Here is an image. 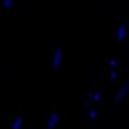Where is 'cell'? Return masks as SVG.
Instances as JSON below:
<instances>
[{
	"label": "cell",
	"mask_w": 129,
	"mask_h": 129,
	"mask_svg": "<svg viewBox=\"0 0 129 129\" xmlns=\"http://www.w3.org/2000/svg\"><path fill=\"white\" fill-rule=\"evenodd\" d=\"M58 119H60L58 114H57V112H53V114H51L48 118H47L46 129H54L55 126H57V123H58Z\"/></svg>",
	"instance_id": "cell-1"
},
{
	"label": "cell",
	"mask_w": 129,
	"mask_h": 129,
	"mask_svg": "<svg viewBox=\"0 0 129 129\" xmlns=\"http://www.w3.org/2000/svg\"><path fill=\"white\" fill-rule=\"evenodd\" d=\"M128 91H129V82H125L121 88H119V91H118L116 96H115V102H116V104L121 102L122 99H123V96L128 94Z\"/></svg>",
	"instance_id": "cell-2"
},
{
	"label": "cell",
	"mask_w": 129,
	"mask_h": 129,
	"mask_svg": "<svg viewBox=\"0 0 129 129\" xmlns=\"http://www.w3.org/2000/svg\"><path fill=\"white\" fill-rule=\"evenodd\" d=\"M61 60H62V51H61V48H57L55 53H54V55H53V68L54 70H57L60 67Z\"/></svg>",
	"instance_id": "cell-3"
},
{
	"label": "cell",
	"mask_w": 129,
	"mask_h": 129,
	"mask_svg": "<svg viewBox=\"0 0 129 129\" xmlns=\"http://www.w3.org/2000/svg\"><path fill=\"white\" fill-rule=\"evenodd\" d=\"M116 38H118V41H123L126 38V24H119V26H118Z\"/></svg>",
	"instance_id": "cell-4"
},
{
	"label": "cell",
	"mask_w": 129,
	"mask_h": 129,
	"mask_svg": "<svg viewBox=\"0 0 129 129\" xmlns=\"http://www.w3.org/2000/svg\"><path fill=\"white\" fill-rule=\"evenodd\" d=\"M14 6V0H2V9L3 10H12Z\"/></svg>",
	"instance_id": "cell-5"
},
{
	"label": "cell",
	"mask_w": 129,
	"mask_h": 129,
	"mask_svg": "<svg viewBox=\"0 0 129 129\" xmlns=\"http://www.w3.org/2000/svg\"><path fill=\"white\" fill-rule=\"evenodd\" d=\"M21 126H23V118L19 116L14 122H13V129H21Z\"/></svg>",
	"instance_id": "cell-6"
},
{
	"label": "cell",
	"mask_w": 129,
	"mask_h": 129,
	"mask_svg": "<svg viewBox=\"0 0 129 129\" xmlns=\"http://www.w3.org/2000/svg\"><path fill=\"white\" fill-rule=\"evenodd\" d=\"M95 118H96V111L91 109V111H89V119L92 121V119H95Z\"/></svg>",
	"instance_id": "cell-7"
},
{
	"label": "cell",
	"mask_w": 129,
	"mask_h": 129,
	"mask_svg": "<svg viewBox=\"0 0 129 129\" xmlns=\"http://www.w3.org/2000/svg\"><path fill=\"white\" fill-rule=\"evenodd\" d=\"M109 65H111V67H116L118 62H116L115 60H111V61H109Z\"/></svg>",
	"instance_id": "cell-8"
},
{
	"label": "cell",
	"mask_w": 129,
	"mask_h": 129,
	"mask_svg": "<svg viewBox=\"0 0 129 129\" xmlns=\"http://www.w3.org/2000/svg\"><path fill=\"white\" fill-rule=\"evenodd\" d=\"M99 98H101V95H99V94H95L94 95V101H99Z\"/></svg>",
	"instance_id": "cell-9"
},
{
	"label": "cell",
	"mask_w": 129,
	"mask_h": 129,
	"mask_svg": "<svg viewBox=\"0 0 129 129\" xmlns=\"http://www.w3.org/2000/svg\"><path fill=\"white\" fill-rule=\"evenodd\" d=\"M111 78H112V80H115V78H116V72H111Z\"/></svg>",
	"instance_id": "cell-10"
}]
</instances>
